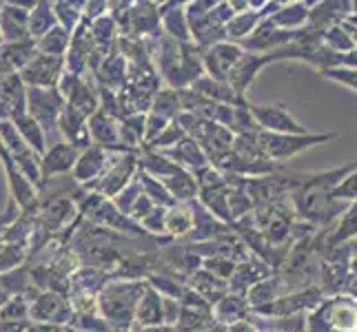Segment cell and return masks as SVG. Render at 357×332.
I'll return each instance as SVG.
<instances>
[{
    "label": "cell",
    "mask_w": 357,
    "mask_h": 332,
    "mask_svg": "<svg viewBox=\"0 0 357 332\" xmlns=\"http://www.w3.org/2000/svg\"><path fill=\"white\" fill-rule=\"evenodd\" d=\"M337 133H271V131H260V142L262 149L268 159L273 162H282V159H291L300 153H306L309 149H315L319 144H326L335 140Z\"/></svg>",
    "instance_id": "1"
},
{
    "label": "cell",
    "mask_w": 357,
    "mask_h": 332,
    "mask_svg": "<svg viewBox=\"0 0 357 332\" xmlns=\"http://www.w3.org/2000/svg\"><path fill=\"white\" fill-rule=\"evenodd\" d=\"M65 106V97L58 87H27V113L38 122L47 135V146L60 138L58 118Z\"/></svg>",
    "instance_id": "2"
},
{
    "label": "cell",
    "mask_w": 357,
    "mask_h": 332,
    "mask_svg": "<svg viewBox=\"0 0 357 332\" xmlns=\"http://www.w3.org/2000/svg\"><path fill=\"white\" fill-rule=\"evenodd\" d=\"M0 140H3L7 153L18 164V168L24 173V177H27L31 184H40L43 182L40 155L22 140V135L18 133L16 125L11 120H0Z\"/></svg>",
    "instance_id": "3"
},
{
    "label": "cell",
    "mask_w": 357,
    "mask_h": 332,
    "mask_svg": "<svg viewBox=\"0 0 357 332\" xmlns=\"http://www.w3.org/2000/svg\"><path fill=\"white\" fill-rule=\"evenodd\" d=\"M58 91L63 93L65 104L71 106L73 111H78L80 116L89 118L100 109V100H98V87L96 82L87 80V73L78 76L65 69V73L58 80Z\"/></svg>",
    "instance_id": "4"
},
{
    "label": "cell",
    "mask_w": 357,
    "mask_h": 332,
    "mask_svg": "<svg viewBox=\"0 0 357 332\" xmlns=\"http://www.w3.org/2000/svg\"><path fill=\"white\" fill-rule=\"evenodd\" d=\"M18 73L27 87H58V80L65 73V56L36 54Z\"/></svg>",
    "instance_id": "5"
},
{
    "label": "cell",
    "mask_w": 357,
    "mask_h": 332,
    "mask_svg": "<svg viewBox=\"0 0 357 332\" xmlns=\"http://www.w3.org/2000/svg\"><path fill=\"white\" fill-rule=\"evenodd\" d=\"M242 54H244V49L233 40H220L211 47H204L202 49L204 73L215 78V80L227 82L229 71L236 67V63L242 58Z\"/></svg>",
    "instance_id": "6"
},
{
    "label": "cell",
    "mask_w": 357,
    "mask_h": 332,
    "mask_svg": "<svg viewBox=\"0 0 357 332\" xmlns=\"http://www.w3.org/2000/svg\"><path fill=\"white\" fill-rule=\"evenodd\" d=\"M251 113L262 131L271 133H304L306 127H302L284 104H251Z\"/></svg>",
    "instance_id": "7"
},
{
    "label": "cell",
    "mask_w": 357,
    "mask_h": 332,
    "mask_svg": "<svg viewBox=\"0 0 357 332\" xmlns=\"http://www.w3.org/2000/svg\"><path fill=\"white\" fill-rule=\"evenodd\" d=\"M266 65H271L268 54H255V52H246L244 49L242 58L236 63V67L229 71L227 82L231 84V89L238 95L246 97V91H249V87L255 82V78L260 76V71Z\"/></svg>",
    "instance_id": "8"
},
{
    "label": "cell",
    "mask_w": 357,
    "mask_h": 332,
    "mask_svg": "<svg viewBox=\"0 0 357 332\" xmlns=\"http://www.w3.org/2000/svg\"><path fill=\"white\" fill-rule=\"evenodd\" d=\"M27 111V84L20 73H5L0 76V120H14Z\"/></svg>",
    "instance_id": "9"
},
{
    "label": "cell",
    "mask_w": 357,
    "mask_h": 332,
    "mask_svg": "<svg viewBox=\"0 0 357 332\" xmlns=\"http://www.w3.org/2000/svg\"><path fill=\"white\" fill-rule=\"evenodd\" d=\"M87 127H89L91 144L105 146V149H109V151H135V149H129V146L122 144L118 120L114 116H109L107 111L98 109L96 113H91L87 118Z\"/></svg>",
    "instance_id": "10"
},
{
    "label": "cell",
    "mask_w": 357,
    "mask_h": 332,
    "mask_svg": "<svg viewBox=\"0 0 357 332\" xmlns=\"http://www.w3.org/2000/svg\"><path fill=\"white\" fill-rule=\"evenodd\" d=\"M80 155V149H76L73 144L58 140L54 144H49L45 153L40 155V175L43 180L52 177V175H63L69 173L76 164V159Z\"/></svg>",
    "instance_id": "11"
},
{
    "label": "cell",
    "mask_w": 357,
    "mask_h": 332,
    "mask_svg": "<svg viewBox=\"0 0 357 332\" xmlns=\"http://www.w3.org/2000/svg\"><path fill=\"white\" fill-rule=\"evenodd\" d=\"M116 151H109L105 149V146H98V144H89L84 146V149L80 151L76 164H73V177H76V182H93L98 180L102 173L107 164L112 162Z\"/></svg>",
    "instance_id": "12"
},
{
    "label": "cell",
    "mask_w": 357,
    "mask_h": 332,
    "mask_svg": "<svg viewBox=\"0 0 357 332\" xmlns=\"http://www.w3.org/2000/svg\"><path fill=\"white\" fill-rule=\"evenodd\" d=\"M58 133L60 138L65 142L73 144L76 149H84V146L91 144L89 138V127H87V118L80 116L78 111H73L71 106H63L60 111V118H58Z\"/></svg>",
    "instance_id": "13"
},
{
    "label": "cell",
    "mask_w": 357,
    "mask_h": 332,
    "mask_svg": "<svg viewBox=\"0 0 357 332\" xmlns=\"http://www.w3.org/2000/svg\"><path fill=\"white\" fill-rule=\"evenodd\" d=\"M349 16H351V0H322L319 5L309 9L306 24L313 29L324 31L331 24H340Z\"/></svg>",
    "instance_id": "14"
},
{
    "label": "cell",
    "mask_w": 357,
    "mask_h": 332,
    "mask_svg": "<svg viewBox=\"0 0 357 332\" xmlns=\"http://www.w3.org/2000/svg\"><path fill=\"white\" fill-rule=\"evenodd\" d=\"M29 11L5 5L0 9V33H3V42H18V40H29L31 33L27 27Z\"/></svg>",
    "instance_id": "15"
},
{
    "label": "cell",
    "mask_w": 357,
    "mask_h": 332,
    "mask_svg": "<svg viewBox=\"0 0 357 332\" xmlns=\"http://www.w3.org/2000/svg\"><path fill=\"white\" fill-rule=\"evenodd\" d=\"M160 27H162V33H167L169 38H174L176 42H182V45L193 42L189 20H187V14H184L182 5L160 7Z\"/></svg>",
    "instance_id": "16"
},
{
    "label": "cell",
    "mask_w": 357,
    "mask_h": 332,
    "mask_svg": "<svg viewBox=\"0 0 357 332\" xmlns=\"http://www.w3.org/2000/svg\"><path fill=\"white\" fill-rule=\"evenodd\" d=\"M189 89L193 91H198L200 95L208 97V100H213V102H220V104H240L244 102L246 97L238 95L236 91L231 89V84L225 82V80H215L211 76H200L198 80H195Z\"/></svg>",
    "instance_id": "17"
},
{
    "label": "cell",
    "mask_w": 357,
    "mask_h": 332,
    "mask_svg": "<svg viewBox=\"0 0 357 332\" xmlns=\"http://www.w3.org/2000/svg\"><path fill=\"white\" fill-rule=\"evenodd\" d=\"M171 159H174L176 164L180 166H189L193 171H200L204 166H208V157L204 153L202 146L195 142L193 138H182L176 146H171L169 151H165Z\"/></svg>",
    "instance_id": "18"
},
{
    "label": "cell",
    "mask_w": 357,
    "mask_h": 332,
    "mask_svg": "<svg viewBox=\"0 0 357 332\" xmlns=\"http://www.w3.org/2000/svg\"><path fill=\"white\" fill-rule=\"evenodd\" d=\"M268 20L275 24L280 29H302L306 20H309V7H306L302 0H295V3H287V5H280L273 14L268 16Z\"/></svg>",
    "instance_id": "19"
},
{
    "label": "cell",
    "mask_w": 357,
    "mask_h": 332,
    "mask_svg": "<svg viewBox=\"0 0 357 332\" xmlns=\"http://www.w3.org/2000/svg\"><path fill=\"white\" fill-rule=\"evenodd\" d=\"M69 42H71V31L65 29L63 24H54L52 29L36 38V52L47 56H65Z\"/></svg>",
    "instance_id": "20"
},
{
    "label": "cell",
    "mask_w": 357,
    "mask_h": 332,
    "mask_svg": "<svg viewBox=\"0 0 357 332\" xmlns=\"http://www.w3.org/2000/svg\"><path fill=\"white\" fill-rule=\"evenodd\" d=\"M262 14L260 11H251V9H244V11H238V14H233L231 20L227 22V40H233V42H240L244 40L246 35H249L257 24L262 22Z\"/></svg>",
    "instance_id": "21"
},
{
    "label": "cell",
    "mask_w": 357,
    "mask_h": 332,
    "mask_svg": "<svg viewBox=\"0 0 357 332\" xmlns=\"http://www.w3.org/2000/svg\"><path fill=\"white\" fill-rule=\"evenodd\" d=\"M11 122L16 125L18 133L22 135V140L27 142L36 153L43 155L45 149H47V135H45V131H43V127L38 125V122H36L27 113V111H24V113H20V116H16Z\"/></svg>",
    "instance_id": "22"
},
{
    "label": "cell",
    "mask_w": 357,
    "mask_h": 332,
    "mask_svg": "<svg viewBox=\"0 0 357 332\" xmlns=\"http://www.w3.org/2000/svg\"><path fill=\"white\" fill-rule=\"evenodd\" d=\"M58 24L56 14H54V3L52 0H38L33 9H29V18H27V27L31 38H38L45 31H49Z\"/></svg>",
    "instance_id": "23"
},
{
    "label": "cell",
    "mask_w": 357,
    "mask_h": 332,
    "mask_svg": "<svg viewBox=\"0 0 357 332\" xmlns=\"http://www.w3.org/2000/svg\"><path fill=\"white\" fill-rule=\"evenodd\" d=\"M151 113H158L167 120H176V116L182 111L180 104V95L176 89H158L151 97V106H149Z\"/></svg>",
    "instance_id": "24"
},
{
    "label": "cell",
    "mask_w": 357,
    "mask_h": 332,
    "mask_svg": "<svg viewBox=\"0 0 357 332\" xmlns=\"http://www.w3.org/2000/svg\"><path fill=\"white\" fill-rule=\"evenodd\" d=\"M322 42L331 49V52H337V54H347L351 49H355V42L351 38V33L347 31V27L340 22V24H331L322 31Z\"/></svg>",
    "instance_id": "25"
},
{
    "label": "cell",
    "mask_w": 357,
    "mask_h": 332,
    "mask_svg": "<svg viewBox=\"0 0 357 332\" xmlns=\"http://www.w3.org/2000/svg\"><path fill=\"white\" fill-rule=\"evenodd\" d=\"M191 226H193V213H189L187 208L176 206L169 213H165V228H169L171 232L182 235V232L191 230Z\"/></svg>",
    "instance_id": "26"
},
{
    "label": "cell",
    "mask_w": 357,
    "mask_h": 332,
    "mask_svg": "<svg viewBox=\"0 0 357 332\" xmlns=\"http://www.w3.org/2000/svg\"><path fill=\"white\" fill-rule=\"evenodd\" d=\"M357 235V200L347 208V213H344L340 226L335 230V235L331 237V244H337V242H344L349 237H355Z\"/></svg>",
    "instance_id": "27"
},
{
    "label": "cell",
    "mask_w": 357,
    "mask_h": 332,
    "mask_svg": "<svg viewBox=\"0 0 357 332\" xmlns=\"http://www.w3.org/2000/svg\"><path fill=\"white\" fill-rule=\"evenodd\" d=\"M319 76L331 82L344 84V87H349L357 93V69L353 67H331V69L319 71Z\"/></svg>",
    "instance_id": "28"
},
{
    "label": "cell",
    "mask_w": 357,
    "mask_h": 332,
    "mask_svg": "<svg viewBox=\"0 0 357 332\" xmlns=\"http://www.w3.org/2000/svg\"><path fill=\"white\" fill-rule=\"evenodd\" d=\"M333 198L344 202V200H357V168H353L349 175H344L335 187H333Z\"/></svg>",
    "instance_id": "29"
},
{
    "label": "cell",
    "mask_w": 357,
    "mask_h": 332,
    "mask_svg": "<svg viewBox=\"0 0 357 332\" xmlns=\"http://www.w3.org/2000/svg\"><path fill=\"white\" fill-rule=\"evenodd\" d=\"M171 120L158 116V113H151V111H146V120H144V142L153 140L155 135L162 131Z\"/></svg>",
    "instance_id": "30"
},
{
    "label": "cell",
    "mask_w": 357,
    "mask_h": 332,
    "mask_svg": "<svg viewBox=\"0 0 357 332\" xmlns=\"http://www.w3.org/2000/svg\"><path fill=\"white\" fill-rule=\"evenodd\" d=\"M109 14V0H87L82 9V18L84 20H96Z\"/></svg>",
    "instance_id": "31"
},
{
    "label": "cell",
    "mask_w": 357,
    "mask_h": 332,
    "mask_svg": "<svg viewBox=\"0 0 357 332\" xmlns=\"http://www.w3.org/2000/svg\"><path fill=\"white\" fill-rule=\"evenodd\" d=\"M36 3H38V0H7V5L18 7V9H24V11L33 9V7H36Z\"/></svg>",
    "instance_id": "32"
},
{
    "label": "cell",
    "mask_w": 357,
    "mask_h": 332,
    "mask_svg": "<svg viewBox=\"0 0 357 332\" xmlns=\"http://www.w3.org/2000/svg\"><path fill=\"white\" fill-rule=\"evenodd\" d=\"M60 3H65V5H69V7H73V9H78L80 14H82L84 3H87V0H60Z\"/></svg>",
    "instance_id": "33"
},
{
    "label": "cell",
    "mask_w": 357,
    "mask_h": 332,
    "mask_svg": "<svg viewBox=\"0 0 357 332\" xmlns=\"http://www.w3.org/2000/svg\"><path fill=\"white\" fill-rule=\"evenodd\" d=\"M342 24L347 27V31L351 33V38H353V42H355V47H357V24H351V22H347V20H344Z\"/></svg>",
    "instance_id": "34"
},
{
    "label": "cell",
    "mask_w": 357,
    "mask_h": 332,
    "mask_svg": "<svg viewBox=\"0 0 357 332\" xmlns=\"http://www.w3.org/2000/svg\"><path fill=\"white\" fill-rule=\"evenodd\" d=\"M302 3H304L306 7L311 9V7H315V5H319V3H322V0H302Z\"/></svg>",
    "instance_id": "35"
},
{
    "label": "cell",
    "mask_w": 357,
    "mask_h": 332,
    "mask_svg": "<svg viewBox=\"0 0 357 332\" xmlns=\"http://www.w3.org/2000/svg\"><path fill=\"white\" fill-rule=\"evenodd\" d=\"M149 3H153L155 7H165V5L169 3V0H149Z\"/></svg>",
    "instance_id": "36"
},
{
    "label": "cell",
    "mask_w": 357,
    "mask_h": 332,
    "mask_svg": "<svg viewBox=\"0 0 357 332\" xmlns=\"http://www.w3.org/2000/svg\"><path fill=\"white\" fill-rule=\"evenodd\" d=\"M351 14H357V0H351Z\"/></svg>",
    "instance_id": "37"
},
{
    "label": "cell",
    "mask_w": 357,
    "mask_h": 332,
    "mask_svg": "<svg viewBox=\"0 0 357 332\" xmlns=\"http://www.w3.org/2000/svg\"><path fill=\"white\" fill-rule=\"evenodd\" d=\"M5 5H7V0H0V9H3Z\"/></svg>",
    "instance_id": "38"
},
{
    "label": "cell",
    "mask_w": 357,
    "mask_h": 332,
    "mask_svg": "<svg viewBox=\"0 0 357 332\" xmlns=\"http://www.w3.org/2000/svg\"><path fill=\"white\" fill-rule=\"evenodd\" d=\"M0 45H3V33H0Z\"/></svg>",
    "instance_id": "39"
}]
</instances>
